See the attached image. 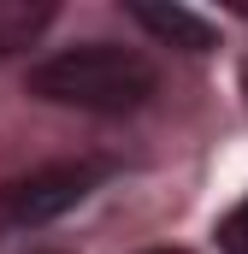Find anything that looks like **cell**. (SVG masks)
Returning <instances> with one entry per match:
<instances>
[{
  "instance_id": "cell-2",
  "label": "cell",
  "mask_w": 248,
  "mask_h": 254,
  "mask_svg": "<svg viewBox=\"0 0 248 254\" xmlns=\"http://www.w3.org/2000/svg\"><path fill=\"white\" fill-rule=\"evenodd\" d=\"M107 160H60V166H36L24 178H12L0 190V231H36L48 219L71 213L89 190L107 184Z\"/></svg>"
},
{
  "instance_id": "cell-4",
  "label": "cell",
  "mask_w": 248,
  "mask_h": 254,
  "mask_svg": "<svg viewBox=\"0 0 248 254\" xmlns=\"http://www.w3.org/2000/svg\"><path fill=\"white\" fill-rule=\"evenodd\" d=\"M48 24H54L48 0H0V60L18 54V48H30Z\"/></svg>"
},
{
  "instance_id": "cell-6",
  "label": "cell",
  "mask_w": 248,
  "mask_h": 254,
  "mask_svg": "<svg viewBox=\"0 0 248 254\" xmlns=\"http://www.w3.org/2000/svg\"><path fill=\"white\" fill-rule=\"evenodd\" d=\"M154 254H184V249H154Z\"/></svg>"
},
{
  "instance_id": "cell-1",
  "label": "cell",
  "mask_w": 248,
  "mask_h": 254,
  "mask_svg": "<svg viewBox=\"0 0 248 254\" xmlns=\"http://www.w3.org/2000/svg\"><path fill=\"white\" fill-rule=\"evenodd\" d=\"M154 89H160L154 60L119 42H83L30 71V95L77 113H136Z\"/></svg>"
},
{
  "instance_id": "cell-3",
  "label": "cell",
  "mask_w": 248,
  "mask_h": 254,
  "mask_svg": "<svg viewBox=\"0 0 248 254\" xmlns=\"http://www.w3.org/2000/svg\"><path fill=\"white\" fill-rule=\"evenodd\" d=\"M130 18H136L148 36H160V42H172V48H184V54H207V48H213V24L195 18V12H184V6H130Z\"/></svg>"
},
{
  "instance_id": "cell-5",
  "label": "cell",
  "mask_w": 248,
  "mask_h": 254,
  "mask_svg": "<svg viewBox=\"0 0 248 254\" xmlns=\"http://www.w3.org/2000/svg\"><path fill=\"white\" fill-rule=\"evenodd\" d=\"M219 243H225V254H248V201L219 225Z\"/></svg>"
}]
</instances>
